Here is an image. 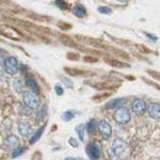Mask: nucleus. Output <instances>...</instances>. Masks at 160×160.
<instances>
[{
	"instance_id": "f257e3e1",
	"label": "nucleus",
	"mask_w": 160,
	"mask_h": 160,
	"mask_svg": "<svg viewBox=\"0 0 160 160\" xmlns=\"http://www.w3.org/2000/svg\"><path fill=\"white\" fill-rule=\"evenodd\" d=\"M4 63V70L9 74V75H15L19 72V60L15 57H9L6 60L2 62Z\"/></svg>"
},
{
	"instance_id": "f03ea898",
	"label": "nucleus",
	"mask_w": 160,
	"mask_h": 160,
	"mask_svg": "<svg viewBox=\"0 0 160 160\" xmlns=\"http://www.w3.org/2000/svg\"><path fill=\"white\" fill-rule=\"evenodd\" d=\"M23 103L30 107L31 110H37L40 107V100L37 98V94L33 92H25L23 94Z\"/></svg>"
},
{
	"instance_id": "7ed1b4c3",
	"label": "nucleus",
	"mask_w": 160,
	"mask_h": 160,
	"mask_svg": "<svg viewBox=\"0 0 160 160\" xmlns=\"http://www.w3.org/2000/svg\"><path fill=\"white\" fill-rule=\"evenodd\" d=\"M86 153L89 155L90 160H96L101 155V145L98 142H91L86 147Z\"/></svg>"
},
{
	"instance_id": "20e7f679",
	"label": "nucleus",
	"mask_w": 160,
	"mask_h": 160,
	"mask_svg": "<svg viewBox=\"0 0 160 160\" xmlns=\"http://www.w3.org/2000/svg\"><path fill=\"white\" fill-rule=\"evenodd\" d=\"M113 120L116 121L117 123H120V124H124V123L129 122V120H131V113H129V111L126 107H121V108H117V111L115 112Z\"/></svg>"
},
{
	"instance_id": "39448f33",
	"label": "nucleus",
	"mask_w": 160,
	"mask_h": 160,
	"mask_svg": "<svg viewBox=\"0 0 160 160\" xmlns=\"http://www.w3.org/2000/svg\"><path fill=\"white\" fill-rule=\"evenodd\" d=\"M98 128H99V131H100L101 136H102L105 139H108V138L111 137V134H112V128H111V126H110V123H108L107 121H105V120L100 121Z\"/></svg>"
},
{
	"instance_id": "423d86ee",
	"label": "nucleus",
	"mask_w": 160,
	"mask_h": 160,
	"mask_svg": "<svg viewBox=\"0 0 160 160\" xmlns=\"http://www.w3.org/2000/svg\"><path fill=\"white\" fill-rule=\"evenodd\" d=\"M132 110H133V112H134L137 116L144 115L145 111H147V103H145V101L140 100V99L134 100L133 103H132Z\"/></svg>"
},
{
	"instance_id": "0eeeda50",
	"label": "nucleus",
	"mask_w": 160,
	"mask_h": 160,
	"mask_svg": "<svg viewBox=\"0 0 160 160\" xmlns=\"http://www.w3.org/2000/svg\"><path fill=\"white\" fill-rule=\"evenodd\" d=\"M124 149H126V142L123 139H121V138H116V139L112 142V145H111L110 152L113 153V154H116V155H118Z\"/></svg>"
},
{
	"instance_id": "6e6552de",
	"label": "nucleus",
	"mask_w": 160,
	"mask_h": 160,
	"mask_svg": "<svg viewBox=\"0 0 160 160\" xmlns=\"http://www.w3.org/2000/svg\"><path fill=\"white\" fill-rule=\"evenodd\" d=\"M19 144H20V140L18 137L15 136H8L5 139H4V145L5 148L10 149V150H15L16 148H19Z\"/></svg>"
},
{
	"instance_id": "1a4fd4ad",
	"label": "nucleus",
	"mask_w": 160,
	"mask_h": 160,
	"mask_svg": "<svg viewBox=\"0 0 160 160\" xmlns=\"http://www.w3.org/2000/svg\"><path fill=\"white\" fill-rule=\"evenodd\" d=\"M148 113L152 118L159 120L160 118V103H152L148 108Z\"/></svg>"
},
{
	"instance_id": "9d476101",
	"label": "nucleus",
	"mask_w": 160,
	"mask_h": 160,
	"mask_svg": "<svg viewBox=\"0 0 160 160\" xmlns=\"http://www.w3.org/2000/svg\"><path fill=\"white\" fill-rule=\"evenodd\" d=\"M19 133L22 137H30L32 134V128L28 123L21 122V123H19Z\"/></svg>"
},
{
	"instance_id": "9b49d317",
	"label": "nucleus",
	"mask_w": 160,
	"mask_h": 160,
	"mask_svg": "<svg viewBox=\"0 0 160 160\" xmlns=\"http://www.w3.org/2000/svg\"><path fill=\"white\" fill-rule=\"evenodd\" d=\"M124 103H126L124 99H115V100L108 101L106 103V108H121V107H123Z\"/></svg>"
},
{
	"instance_id": "f8f14e48",
	"label": "nucleus",
	"mask_w": 160,
	"mask_h": 160,
	"mask_svg": "<svg viewBox=\"0 0 160 160\" xmlns=\"http://www.w3.org/2000/svg\"><path fill=\"white\" fill-rule=\"evenodd\" d=\"M25 82H26V85H27L28 88H31V89H32V91H35L37 95L40 94V89H38L37 82H36V80L33 79V78H26Z\"/></svg>"
},
{
	"instance_id": "ddd939ff",
	"label": "nucleus",
	"mask_w": 160,
	"mask_h": 160,
	"mask_svg": "<svg viewBox=\"0 0 160 160\" xmlns=\"http://www.w3.org/2000/svg\"><path fill=\"white\" fill-rule=\"evenodd\" d=\"M73 12H74V15H77L78 18H84V16L86 15V10H85V8H84L82 5H77V6L73 9Z\"/></svg>"
},
{
	"instance_id": "4468645a",
	"label": "nucleus",
	"mask_w": 160,
	"mask_h": 160,
	"mask_svg": "<svg viewBox=\"0 0 160 160\" xmlns=\"http://www.w3.org/2000/svg\"><path fill=\"white\" fill-rule=\"evenodd\" d=\"M43 131H44V127H41V128L38 129V131H37V132H35V133H33V136H32V138L30 139V143H31V144H35L37 140L40 139V137L42 136Z\"/></svg>"
},
{
	"instance_id": "2eb2a0df",
	"label": "nucleus",
	"mask_w": 160,
	"mask_h": 160,
	"mask_svg": "<svg viewBox=\"0 0 160 160\" xmlns=\"http://www.w3.org/2000/svg\"><path fill=\"white\" fill-rule=\"evenodd\" d=\"M75 131H77V133L79 134L80 140H84V139H85V131H88V129H86V126H85V124H80V126H78Z\"/></svg>"
},
{
	"instance_id": "dca6fc26",
	"label": "nucleus",
	"mask_w": 160,
	"mask_h": 160,
	"mask_svg": "<svg viewBox=\"0 0 160 160\" xmlns=\"http://www.w3.org/2000/svg\"><path fill=\"white\" fill-rule=\"evenodd\" d=\"M96 126H99L98 122H96L95 120H91L88 124H86V129H88V132H89V133H92V132L96 129Z\"/></svg>"
},
{
	"instance_id": "f3484780",
	"label": "nucleus",
	"mask_w": 160,
	"mask_h": 160,
	"mask_svg": "<svg viewBox=\"0 0 160 160\" xmlns=\"http://www.w3.org/2000/svg\"><path fill=\"white\" fill-rule=\"evenodd\" d=\"M46 111H47V106H42V108H41L40 112H38V115H37V118H36V121H37V122L43 121L44 116H46Z\"/></svg>"
},
{
	"instance_id": "a211bd4d",
	"label": "nucleus",
	"mask_w": 160,
	"mask_h": 160,
	"mask_svg": "<svg viewBox=\"0 0 160 160\" xmlns=\"http://www.w3.org/2000/svg\"><path fill=\"white\" fill-rule=\"evenodd\" d=\"M26 152V148H16L15 150H12V154H11V158H18V157H20L22 153H25Z\"/></svg>"
},
{
	"instance_id": "6ab92c4d",
	"label": "nucleus",
	"mask_w": 160,
	"mask_h": 160,
	"mask_svg": "<svg viewBox=\"0 0 160 160\" xmlns=\"http://www.w3.org/2000/svg\"><path fill=\"white\" fill-rule=\"evenodd\" d=\"M12 86H14V90H15L16 92H21V91H22V85H21V82L19 79H15L12 81Z\"/></svg>"
},
{
	"instance_id": "aec40b11",
	"label": "nucleus",
	"mask_w": 160,
	"mask_h": 160,
	"mask_svg": "<svg viewBox=\"0 0 160 160\" xmlns=\"http://www.w3.org/2000/svg\"><path fill=\"white\" fill-rule=\"evenodd\" d=\"M73 117H74V112H73V111H67V112H64V113H63L62 120L63 121H70Z\"/></svg>"
},
{
	"instance_id": "412c9836",
	"label": "nucleus",
	"mask_w": 160,
	"mask_h": 160,
	"mask_svg": "<svg viewBox=\"0 0 160 160\" xmlns=\"http://www.w3.org/2000/svg\"><path fill=\"white\" fill-rule=\"evenodd\" d=\"M99 12H101V14H106V15H111V14H112V10H111L110 8L101 6V8H99Z\"/></svg>"
},
{
	"instance_id": "4be33fe9",
	"label": "nucleus",
	"mask_w": 160,
	"mask_h": 160,
	"mask_svg": "<svg viewBox=\"0 0 160 160\" xmlns=\"http://www.w3.org/2000/svg\"><path fill=\"white\" fill-rule=\"evenodd\" d=\"M20 112H21V115H30V113H31V108L27 107L26 105H25V106H21Z\"/></svg>"
},
{
	"instance_id": "5701e85b",
	"label": "nucleus",
	"mask_w": 160,
	"mask_h": 160,
	"mask_svg": "<svg viewBox=\"0 0 160 160\" xmlns=\"http://www.w3.org/2000/svg\"><path fill=\"white\" fill-rule=\"evenodd\" d=\"M56 5L59 8V9H65V6H67V4H65V1L64 0H56Z\"/></svg>"
},
{
	"instance_id": "b1692460",
	"label": "nucleus",
	"mask_w": 160,
	"mask_h": 160,
	"mask_svg": "<svg viewBox=\"0 0 160 160\" xmlns=\"http://www.w3.org/2000/svg\"><path fill=\"white\" fill-rule=\"evenodd\" d=\"M69 143H70V145H72V147H74V148H77V147L79 145L78 140L74 139V138H70V139H69Z\"/></svg>"
},
{
	"instance_id": "393cba45",
	"label": "nucleus",
	"mask_w": 160,
	"mask_h": 160,
	"mask_svg": "<svg viewBox=\"0 0 160 160\" xmlns=\"http://www.w3.org/2000/svg\"><path fill=\"white\" fill-rule=\"evenodd\" d=\"M54 90H56V92H57L58 95H63V89L60 88L59 85H57V86L54 88Z\"/></svg>"
},
{
	"instance_id": "a878e982",
	"label": "nucleus",
	"mask_w": 160,
	"mask_h": 160,
	"mask_svg": "<svg viewBox=\"0 0 160 160\" xmlns=\"http://www.w3.org/2000/svg\"><path fill=\"white\" fill-rule=\"evenodd\" d=\"M145 35H147V36H148V37H150V38H152V40H157V37H155V36H152V35H150V33H145Z\"/></svg>"
},
{
	"instance_id": "bb28decb",
	"label": "nucleus",
	"mask_w": 160,
	"mask_h": 160,
	"mask_svg": "<svg viewBox=\"0 0 160 160\" xmlns=\"http://www.w3.org/2000/svg\"><path fill=\"white\" fill-rule=\"evenodd\" d=\"M65 160H81V159H77V158H65Z\"/></svg>"
},
{
	"instance_id": "cd10ccee",
	"label": "nucleus",
	"mask_w": 160,
	"mask_h": 160,
	"mask_svg": "<svg viewBox=\"0 0 160 160\" xmlns=\"http://www.w3.org/2000/svg\"><path fill=\"white\" fill-rule=\"evenodd\" d=\"M117 1H120V2H126L127 0H117Z\"/></svg>"
}]
</instances>
